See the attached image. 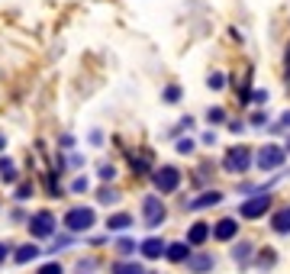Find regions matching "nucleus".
<instances>
[{
  "instance_id": "f3484780",
  "label": "nucleus",
  "mask_w": 290,
  "mask_h": 274,
  "mask_svg": "<svg viewBox=\"0 0 290 274\" xmlns=\"http://www.w3.org/2000/svg\"><path fill=\"white\" fill-rule=\"evenodd\" d=\"M35 255H39V248H35V245H20L16 248V265H26V261H32Z\"/></svg>"
},
{
  "instance_id": "ddd939ff",
  "label": "nucleus",
  "mask_w": 290,
  "mask_h": 274,
  "mask_svg": "<svg viewBox=\"0 0 290 274\" xmlns=\"http://www.w3.org/2000/svg\"><path fill=\"white\" fill-rule=\"evenodd\" d=\"M223 200V194L220 190H210V194H203V197H197V200H190L187 204V210H203V207H216Z\"/></svg>"
},
{
  "instance_id": "b1692460",
  "label": "nucleus",
  "mask_w": 290,
  "mask_h": 274,
  "mask_svg": "<svg viewBox=\"0 0 290 274\" xmlns=\"http://www.w3.org/2000/svg\"><path fill=\"white\" fill-rule=\"evenodd\" d=\"M207 120H210V123H226V113H223V106H213V110L207 113Z\"/></svg>"
},
{
  "instance_id": "f704fd0d",
  "label": "nucleus",
  "mask_w": 290,
  "mask_h": 274,
  "mask_svg": "<svg viewBox=\"0 0 290 274\" xmlns=\"http://www.w3.org/2000/svg\"><path fill=\"white\" fill-rule=\"evenodd\" d=\"M4 145H7V139H4V136H0V149H4Z\"/></svg>"
},
{
  "instance_id": "9d476101",
  "label": "nucleus",
  "mask_w": 290,
  "mask_h": 274,
  "mask_svg": "<svg viewBox=\"0 0 290 274\" xmlns=\"http://www.w3.org/2000/svg\"><path fill=\"white\" fill-rule=\"evenodd\" d=\"M165 258L174 261V265H180V261L190 258V245L187 242H174V245H165Z\"/></svg>"
},
{
  "instance_id": "20e7f679",
  "label": "nucleus",
  "mask_w": 290,
  "mask_h": 274,
  "mask_svg": "<svg viewBox=\"0 0 290 274\" xmlns=\"http://www.w3.org/2000/svg\"><path fill=\"white\" fill-rule=\"evenodd\" d=\"M284 161H287V152H284L281 145H264V149L258 152V168H261V171H277Z\"/></svg>"
},
{
  "instance_id": "2eb2a0df",
  "label": "nucleus",
  "mask_w": 290,
  "mask_h": 274,
  "mask_svg": "<svg viewBox=\"0 0 290 274\" xmlns=\"http://www.w3.org/2000/svg\"><path fill=\"white\" fill-rule=\"evenodd\" d=\"M129 226H132V216H129V213H116V216L106 220V229H129Z\"/></svg>"
},
{
  "instance_id": "39448f33",
  "label": "nucleus",
  "mask_w": 290,
  "mask_h": 274,
  "mask_svg": "<svg viewBox=\"0 0 290 274\" xmlns=\"http://www.w3.org/2000/svg\"><path fill=\"white\" fill-rule=\"evenodd\" d=\"M29 232H32V239H48V235L55 232V216H52L48 210L32 213V220H29Z\"/></svg>"
},
{
  "instance_id": "cd10ccee",
  "label": "nucleus",
  "mask_w": 290,
  "mask_h": 274,
  "mask_svg": "<svg viewBox=\"0 0 290 274\" xmlns=\"http://www.w3.org/2000/svg\"><path fill=\"white\" fill-rule=\"evenodd\" d=\"M100 177H103V181H113V177H116V168H113V165H103V168H100Z\"/></svg>"
},
{
  "instance_id": "412c9836",
  "label": "nucleus",
  "mask_w": 290,
  "mask_h": 274,
  "mask_svg": "<svg viewBox=\"0 0 290 274\" xmlns=\"http://www.w3.org/2000/svg\"><path fill=\"white\" fill-rule=\"evenodd\" d=\"M274 261H277V258H274V252H271V248H264L261 258H258V265H261V268H274Z\"/></svg>"
},
{
  "instance_id": "7c9ffc66",
  "label": "nucleus",
  "mask_w": 290,
  "mask_h": 274,
  "mask_svg": "<svg viewBox=\"0 0 290 274\" xmlns=\"http://www.w3.org/2000/svg\"><path fill=\"white\" fill-rule=\"evenodd\" d=\"M29 194H32V187H29V184H23V187H20V190H16V197H20V200H26V197H29Z\"/></svg>"
},
{
  "instance_id": "f8f14e48",
  "label": "nucleus",
  "mask_w": 290,
  "mask_h": 274,
  "mask_svg": "<svg viewBox=\"0 0 290 274\" xmlns=\"http://www.w3.org/2000/svg\"><path fill=\"white\" fill-rule=\"evenodd\" d=\"M139 252L149 258V261H155V258L165 255V242H161V239H145V242L139 245Z\"/></svg>"
},
{
  "instance_id": "473e14b6",
  "label": "nucleus",
  "mask_w": 290,
  "mask_h": 274,
  "mask_svg": "<svg viewBox=\"0 0 290 274\" xmlns=\"http://www.w3.org/2000/svg\"><path fill=\"white\" fill-rule=\"evenodd\" d=\"M4 258H7V245L0 242V265H4Z\"/></svg>"
},
{
  "instance_id": "a211bd4d",
  "label": "nucleus",
  "mask_w": 290,
  "mask_h": 274,
  "mask_svg": "<svg viewBox=\"0 0 290 274\" xmlns=\"http://www.w3.org/2000/svg\"><path fill=\"white\" fill-rule=\"evenodd\" d=\"M0 177H4V181H16V168H13L10 158H0Z\"/></svg>"
},
{
  "instance_id": "393cba45",
  "label": "nucleus",
  "mask_w": 290,
  "mask_h": 274,
  "mask_svg": "<svg viewBox=\"0 0 290 274\" xmlns=\"http://www.w3.org/2000/svg\"><path fill=\"white\" fill-rule=\"evenodd\" d=\"M165 100H168V103H174V100H180V87H177V84H171V87L165 90Z\"/></svg>"
},
{
  "instance_id": "6ab92c4d",
  "label": "nucleus",
  "mask_w": 290,
  "mask_h": 274,
  "mask_svg": "<svg viewBox=\"0 0 290 274\" xmlns=\"http://www.w3.org/2000/svg\"><path fill=\"white\" fill-rule=\"evenodd\" d=\"M248 255H251V245H248V242H239V245H235V252H232V258L239 261V265H245Z\"/></svg>"
},
{
  "instance_id": "c756f323",
  "label": "nucleus",
  "mask_w": 290,
  "mask_h": 274,
  "mask_svg": "<svg viewBox=\"0 0 290 274\" xmlns=\"http://www.w3.org/2000/svg\"><path fill=\"white\" fill-rule=\"evenodd\" d=\"M177 152H184V155L193 152V142H190V139H180V142H177Z\"/></svg>"
},
{
  "instance_id": "aec40b11",
  "label": "nucleus",
  "mask_w": 290,
  "mask_h": 274,
  "mask_svg": "<svg viewBox=\"0 0 290 274\" xmlns=\"http://www.w3.org/2000/svg\"><path fill=\"white\" fill-rule=\"evenodd\" d=\"M210 87H213V90L226 87V75H223V71H213V75H210Z\"/></svg>"
},
{
  "instance_id": "f257e3e1",
  "label": "nucleus",
  "mask_w": 290,
  "mask_h": 274,
  "mask_svg": "<svg viewBox=\"0 0 290 274\" xmlns=\"http://www.w3.org/2000/svg\"><path fill=\"white\" fill-rule=\"evenodd\" d=\"M152 181H155V190H158V194H174L180 187V171L174 165H165V168H158L152 174Z\"/></svg>"
},
{
  "instance_id": "0eeeda50",
  "label": "nucleus",
  "mask_w": 290,
  "mask_h": 274,
  "mask_svg": "<svg viewBox=\"0 0 290 274\" xmlns=\"http://www.w3.org/2000/svg\"><path fill=\"white\" fill-rule=\"evenodd\" d=\"M142 213H145V223H149V226L165 223V204H161V197H145L142 200Z\"/></svg>"
},
{
  "instance_id": "4468645a",
  "label": "nucleus",
  "mask_w": 290,
  "mask_h": 274,
  "mask_svg": "<svg viewBox=\"0 0 290 274\" xmlns=\"http://www.w3.org/2000/svg\"><path fill=\"white\" fill-rule=\"evenodd\" d=\"M187 268L193 274H203V271H210L213 268V258L210 255H197V258H187Z\"/></svg>"
},
{
  "instance_id": "5701e85b",
  "label": "nucleus",
  "mask_w": 290,
  "mask_h": 274,
  "mask_svg": "<svg viewBox=\"0 0 290 274\" xmlns=\"http://www.w3.org/2000/svg\"><path fill=\"white\" fill-rule=\"evenodd\" d=\"M35 274H65V271H62V265H58V261H48V265H42Z\"/></svg>"
},
{
  "instance_id": "c9c22d12",
  "label": "nucleus",
  "mask_w": 290,
  "mask_h": 274,
  "mask_svg": "<svg viewBox=\"0 0 290 274\" xmlns=\"http://www.w3.org/2000/svg\"><path fill=\"white\" fill-rule=\"evenodd\" d=\"M287 149H290V142H287Z\"/></svg>"
},
{
  "instance_id": "c85d7f7f",
  "label": "nucleus",
  "mask_w": 290,
  "mask_h": 274,
  "mask_svg": "<svg viewBox=\"0 0 290 274\" xmlns=\"http://www.w3.org/2000/svg\"><path fill=\"white\" fill-rule=\"evenodd\" d=\"M71 190H75V194H84V190H87V177H78V181L71 184Z\"/></svg>"
},
{
  "instance_id": "f03ea898",
  "label": "nucleus",
  "mask_w": 290,
  "mask_h": 274,
  "mask_svg": "<svg viewBox=\"0 0 290 274\" xmlns=\"http://www.w3.org/2000/svg\"><path fill=\"white\" fill-rule=\"evenodd\" d=\"M94 223H97V213L90 207H75V210H68V216H65V226L71 232H87Z\"/></svg>"
},
{
  "instance_id": "423d86ee",
  "label": "nucleus",
  "mask_w": 290,
  "mask_h": 274,
  "mask_svg": "<svg viewBox=\"0 0 290 274\" xmlns=\"http://www.w3.org/2000/svg\"><path fill=\"white\" fill-rule=\"evenodd\" d=\"M271 210V197L268 194H258V197H251V200H245V204L239 207V213L245 220H258V216H264V213Z\"/></svg>"
},
{
  "instance_id": "6e6552de",
  "label": "nucleus",
  "mask_w": 290,
  "mask_h": 274,
  "mask_svg": "<svg viewBox=\"0 0 290 274\" xmlns=\"http://www.w3.org/2000/svg\"><path fill=\"white\" fill-rule=\"evenodd\" d=\"M213 239H220V242H229V239H235L239 235V220H232V216H226V220H220L213 226Z\"/></svg>"
},
{
  "instance_id": "a878e982",
  "label": "nucleus",
  "mask_w": 290,
  "mask_h": 274,
  "mask_svg": "<svg viewBox=\"0 0 290 274\" xmlns=\"http://www.w3.org/2000/svg\"><path fill=\"white\" fill-rule=\"evenodd\" d=\"M116 200H119L116 190H100V204H116Z\"/></svg>"
},
{
  "instance_id": "4be33fe9",
  "label": "nucleus",
  "mask_w": 290,
  "mask_h": 274,
  "mask_svg": "<svg viewBox=\"0 0 290 274\" xmlns=\"http://www.w3.org/2000/svg\"><path fill=\"white\" fill-rule=\"evenodd\" d=\"M145 158H149V155H139V158L132 155V161H129V165H132V171H139V174H142L145 168H149V161H145Z\"/></svg>"
},
{
  "instance_id": "1a4fd4ad",
  "label": "nucleus",
  "mask_w": 290,
  "mask_h": 274,
  "mask_svg": "<svg viewBox=\"0 0 290 274\" xmlns=\"http://www.w3.org/2000/svg\"><path fill=\"white\" fill-rule=\"evenodd\" d=\"M271 229L277 232V235H290V207H281L271 216Z\"/></svg>"
},
{
  "instance_id": "7ed1b4c3",
  "label": "nucleus",
  "mask_w": 290,
  "mask_h": 274,
  "mask_svg": "<svg viewBox=\"0 0 290 274\" xmlns=\"http://www.w3.org/2000/svg\"><path fill=\"white\" fill-rule=\"evenodd\" d=\"M223 168H226V171H232V174H235V171H239V174H242V171H248V168H251V152H248L245 145L229 149V152H226Z\"/></svg>"
},
{
  "instance_id": "bb28decb",
  "label": "nucleus",
  "mask_w": 290,
  "mask_h": 274,
  "mask_svg": "<svg viewBox=\"0 0 290 274\" xmlns=\"http://www.w3.org/2000/svg\"><path fill=\"white\" fill-rule=\"evenodd\" d=\"M116 248H119L123 255H129L132 248H136V242H132V239H119V242H116Z\"/></svg>"
},
{
  "instance_id": "9b49d317",
  "label": "nucleus",
  "mask_w": 290,
  "mask_h": 274,
  "mask_svg": "<svg viewBox=\"0 0 290 274\" xmlns=\"http://www.w3.org/2000/svg\"><path fill=\"white\" fill-rule=\"evenodd\" d=\"M210 239V226L207 223H193L190 232H187V245H203Z\"/></svg>"
},
{
  "instance_id": "72a5a7b5",
  "label": "nucleus",
  "mask_w": 290,
  "mask_h": 274,
  "mask_svg": "<svg viewBox=\"0 0 290 274\" xmlns=\"http://www.w3.org/2000/svg\"><path fill=\"white\" fill-rule=\"evenodd\" d=\"M281 126H290V110L284 113V120H281Z\"/></svg>"
},
{
  "instance_id": "dca6fc26",
  "label": "nucleus",
  "mask_w": 290,
  "mask_h": 274,
  "mask_svg": "<svg viewBox=\"0 0 290 274\" xmlns=\"http://www.w3.org/2000/svg\"><path fill=\"white\" fill-rule=\"evenodd\" d=\"M113 274H145V271H142V265H136V261H116Z\"/></svg>"
},
{
  "instance_id": "2f4dec72",
  "label": "nucleus",
  "mask_w": 290,
  "mask_h": 274,
  "mask_svg": "<svg viewBox=\"0 0 290 274\" xmlns=\"http://www.w3.org/2000/svg\"><path fill=\"white\" fill-rule=\"evenodd\" d=\"M251 123H255V126H264V123H268V116H264V113H255V116H251Z\"/></svg>"
}]
</instances>
